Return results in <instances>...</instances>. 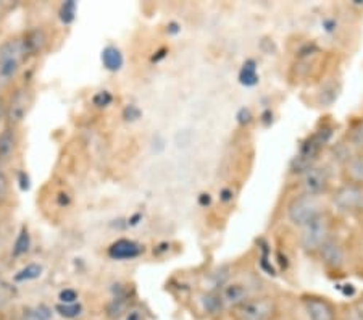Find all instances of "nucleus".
Returning a JSON list of instances; mask_svg holds the SVG:
<instances>
[{"label": "nucleus", "instance_id": "nucleus-1", "mask_svg": "<svg viewBox=\"0 0 363 320\" xmlns=\"http://www.w3.org/2000/svg\"><path fill=\"white\" fill-rule=\"evenodd\" d=\"M330 202L325 201V196H310V194H297L292 197L286 206V217L288 222L294 225L296 228H302L303 225L312 222L321 214L326 212V206Z\"/></svg>", "mask_w": 363, "mask_h": 320}, {"label": "nucleus", "instance_id": "nucleus-2", "mask_svg": "<svg viewBox=\"0 0 363 320\" xmlns=\"http://www.w3.org/2000/svg\"><path fill=\"white\" fill-rule=\"evenodd\" d=\"M330 138L331 130L326 126H323L320 131L310 136L307 141L301 145V149H298L294 159H292L289 165L291 175H302L303 172H307L310 167L317 165L318 155L321 150H323L326 143L330 141Z\"/></svg>", "mask_w": 363, "mask_h": 320}, {"label": "nucleus", "instance_id": "nucleus-3", "mask_svg": "<svg viewBox=\"0 0 363 320\" xmlns=\"http://www.w3.org/2000/svg\"><path fill=\"white\" fill-rule=\"evenodd\" d=\"M331 236V219L328 212L321 214L312 222L303 225L302 228H298V246L303 253L307 254H317L320 248L328 241V238Z\"/></svg>", "mask_w": 363, "mask_h": 320}, {"label": "nucleus", "instance_id": "nucleus-4", "mask_svg": "<svg viewBox=\"0 0 363 320\" xmlns=\"http://www.w3.org/2000/svg\"><path fill=\"white\" fill-rule=\"evenodd\" d=\"M28 58L21 38L9 39L0 45V83L7 86Z\"/></svg>", "mask_w": 363, "mask_h": 320}, {"label": "nucleus", "instance_id": "nucleus-5", "mask_svg": "<svg viewBox=\"0 0 363 320\" xmlns=\"http://www.w3.org/2000/svg\"><path fill=\"white\" fill-rule=\"evenodd\" d=\"M230 314L233 320H268L278 316V301L268 294H255Z\"/></svg>", "mask_w": 363, "mask_h": 320}, {"label": "nucleus", "instance_id": "nucleus-6", "mask_svg": "<svg viewBox=\"0 0 363 320\" xmlns=\"http://www.w3.org/2000/svg\"><path fill=\"white\" fill-rule=\"evenodd\" d=\"M328 202H330L339 214H363V186L342 183L333 191Z\"/></svg>", "mask_w": 363, "mask_h": 320}, {"label": "nucleus", "instance_id": "nucleus-7", "mask_svg": "<svg viewBox=\"0 0 363 320\" xmlns=\"http://www.w3.org/2000/svg\"><path fill=\"white\" fill-rule=\"evenodd\" d=\"M216 298L221 306V311H233L242 302L247 301L252 296L259 294L252 285L239 280H228L226 283L215 291Z\"/></svg>", "mask_w": 363, "mask_h": 320}, {"label": "nucleus", "instance_id": "nucleus-8", "mask_svg": "<svg viewBox=\"0 0 363 320\" xmlns=\"http://www.w3.org/2000/svg\"><path fill=\"white\" fill-rule=\"evenodd\" d=\"M301 193L326 196L331 186V170L326 165H313L301 175Z\"/></svg>", "mask_w": 363, "mask_h": 320}, {"label": "nucleus", "instance_id": "nucleus-9", "mask_svg": "<svg viewBox=\"0 0 363 320\" xmlns=\"http://www.w3.org/2000/svg\"><path fill=\"white\" fill-rule=\"evenodd\" d=\"M301 304L308 320H339L336 306L325 296L303 294Z\"/></svg>", "mask_w": 363, "mask_h": 320}, {"label": "nucleus", "instance_id": "nucleus-10", "mask_svg": "<svg viewBox=\"0 0 363 320\" xmlns=\"http://www.w3.org/2000/svg\"><path fill=\"white\" fill-rule=\"evenodd\" d=\"M317 255L325 269L330 272H341L347 265V251H345V246L333 235L320 248Z\"/></svg>", "mask_w": 363, "mask_h": 320}, {"label": "nucleus", "instance_id": "nucleus-11", "mask_svg": "<svg viewBox=\"0 0 363 320\" xmlns=\"http://www.w3.org/2000/svg\"><path fill=\"white\" fill-rule=\"evenodd\" d=\"M143 253H144V246H140L139 243L133 240H126V238L110 244L107 251L108 258L113 260H133V259H138Z\"/></svg>", "mask_w": 363, "mask_h": 320}, {"label": "nucleus", "instance_id": "nucleus-12", "mask_svg": "<svg viewBox=\"0 0 363 320\" xmlns=\"http://www.w3.org/2000/svg\"><path fill=\"white\" fill-rule=\"evenodd\" d=\"M344 183L363 186V154H354L341 167Z\"/></svg>", "mask_w": 363, "mask_h": 320}, {"label": "nucleus", "instance_id": "nucleus-13", "mask_svg": "<svg viewBox=\"0 0 363 320\" xmlns=\"http://www.w3.org/2000/svg\"><path fill=\"white\" fill-rule=\"evenodd\" d=\"M21 40H23V45H25L26 55L31 57V55H38L39 52H43L44 45L47 43V36L44 29L34 28V29H29L28 33H25V36L21 38Z\"/></svg>", "mask_w": 363, "mask_h": 320}, {"label": "nucleus", "instance_id": "nucleus-14", "mask_svg": "<svg viewBox=\"0 0 363 320\" xmlns=\"http://www.w3.org/2000/svg\"><path fill=\"white\" fill-rule=\"evenodd\" d=\"M16 148V135L13 128H5L0 133V170L9 164L11 157H13Z\"/></svg>", "mask_w": 363, "mask_h": 320}, {"label": "nucleus", "instance_id": "nucleus-15", "mask_svg": "<svg viewBox=\"0 0 363 320\" xmlns=\"http://www.w3.org/2000/svg\"><path fill=\"white\" fill-rule=\"evenodd\" d=\"M28 112V101H26V94L23 91H18L16 94L11 97L10 106H9V112L7 116L10 120V123H20V121L25 118V115Z\"/></svg>", "mask_w": 363, "mask_h": 320}, {"label": "nucleus", "instance_id": "nucleus-16", "mask_svg": "<svg viewBox=\"0 0 363 320\" xmlns=\"http://www.w3.org/2000/svg\"><path fill=\"white\" fill-rule=\"evenodd\" d=\"M101 60L104 68L112 73L120 72L123 65H125V58H123L121 50L118 48H115V45H107V48L102 50Z\"/></svg>", "mask_w": 363, "mask_h": 320}, {"label": "nucleus", "instance_id": "nucleus-17", "mask_svg": "<svg viewBox=\"0 0 363 320\" xmlns=\"http://www.w3.org/2000/svg\"><path fill=\"white\" fill-rule=\"evenodd\" d=\"M345 143L350 145V149L355 154H363V118L349 128L347 135H345Z\"/></svg>", "mask_w": 363, "mask_h": 320}, {"label": "nucleus", "instance_id": "nucleus-18", "mask_svg": "<svg viewBox=\"0 0 363 320\" xmlns=\"http://www.w3.org/2000/svg\"><path fill=\"white\" fill-rule=\"evenodd\" d=\"M29 249H31V235H29L28 226H23L13 243V248H11V255L13 258H21V255L29 253Z\"/></svg>", "mask_w": 363, "mask_h": 320}, {"label": "nucleus", "instance_id": "nucleus-19", "mask_svg": "<svg viewBox=\"0 0 363 320\" xmlns=\"http://www.w3.org/2000/svg\"><path fill=\"white\" fill-rule=\"evenodd\" d=\"M43 265L40 264H28L26 267H23L21 270L15 273L13 280L16 283H26V282H33L38 280V278L43 275Z\"/></svg>", "mask_w": 363, "mask_h": 320}, {"label": "nucleus", "instance_id": "nucleus-20", "mask_svg": "<svg viewBox=\"0 0 363 320\" xmlns=\"http://www.w3.org/2000/svg\"><path fill=\"white\" fill-rule=\"evenodd\" d=\"M355 153L352 149H350V145L345 143V139L344 141H339V143H336V144H333L331 145V157H333V160H336L339 165H344L345 162H347L350 157H352Z\"/></svg>", "mask_w": 363, "mask_h": 320}, {"label": "nucleus", "instance_id": "nucleus-21", "mask_svg": "<svg viewBox=\"0 0 363 320\" xmlns=\"http://www.w3.org/2000/svg\"><path fill=\"white\" fill-rule=\"evenodd\" d=\"M239 81H241L244 86H254L259 83V75H257V67L254 62L249 60L244 63L241 73H239Z\"/></svg>", "mask_w": 363, "mask_h": 320}, {"label": "nucleus", "instance_id": "nucleus-22", "mask_svg": "<svg viewBox=\"0 0 363 320\" xmlns=\"http://www.w3.org/2000/svg\"><path fill=\"white\" fill-rule=\"evenodd\" d=\"M52 309L45 304H39L36 307H28L23 311V320H50Z\"/></svg>", "mask_w": 363, "mask_h": 320}, {"label": "nucleus", "instance_id": "nucleus-23", "mask_svg": "<svg viewBox=\"0 0 363 320\" xmlns=\"http://www.w3.org/2000/svg\"><path fill=\"white\" fill-rule=\"evenodd\" d=\"M76 11H78V4L74 0H67V2L62 4L60 10H58V18H60L63 25H72L76 20Z\"/></svg>", "mask_w": 363, "mask_h": 320}, {"label": "nucleus", "instance_id": "nucleus-24", "mask_svg": "<svg viewBox=\"0 0 363 320\" xmlns=\"http://www.w3.org/2000/svg\"><path fill=\"white\" fill-rule=\"evenodd\" d=\"M55 312L65 319H76L83 312V306L78 304V302H74V304H57Z\"/></svg>", "mask_w": 363, "mask_h": 320}, {"label": "nucleus", "instance_id": "nucleus-25", "mask_svg": "<svg viewBox=\"0 0 363 320\" xmlns=\"http://www.w3.org/2000/svg\"><path fill=\"white\" fill-rule=\"evenodd\" d=\"M112 102H113V96L110 94L108 91H101V92H97V94L92 97V104L96 107H99V109L108 107Z\"/></svg>", "mask_w": 363, "mask_h": 320}, {"label": "nucleus", "instance_id": "nucleus-26", "mask_svg": "<svg viewBox=\"0 0 363 320\" xmlns=\"http://www.w3.org/2000/svg\"><path fill=\"white\" fill-rule=\"evenodd\" d=\"M78 291L73 288H65L58 293V299H60V304H74L78 302Z\"/></svg>", "mask_w": 363, "mask_h": 320}, {"label": "nucleus", "instance_id": "nucleus-27", "mask_svg": "<svg viewBox=\"0 0 363 320\" xmlns=\"http://www.w3.org/2000/svg\"><path fill=\"white\" fill-rule=\"evenodd\" d=\"M140 115H143V112H140V109L138 106H134V104H128V106L123 109V118L126 121H136L140 118Z\"/></svg>", "mask_w": 363, "mask_h": 320}, {"label": "nucleus", "instance_id": "nucleus-28", "mask_svg": "<svg viewBox=\"0 0 363 320\" xmlns=\"http://www.w3.org/2000/svg\"><path fill=\"white\" fill-rule=\"evenodd\" d=\"M9 189H10V183H9L7 175H5L4 170H0V206L7 201Z\"/></svg>", "mask_w": 363, "mask_h": 320}, {"label": "nucleus", "instance_id": "nucleus-29", "mask_svg": "<svg viewBox=\"0 0 363 320\" xmlns=\"http://www.w3.org/2000/svg\"><path fill=\"white\" fill-rule=\"evenodd\" d=\"M342 320H363V312L355 304H350L342 312Z\"/></svg>", "mask_w": 363, "mask_h": 320}, {"label": "nucleus", "instance_id": "nucleus-30", "mask_svg": "<svg viewBox=\"0 0 363 320\" xmlns=\"http://www.w3.org/2000/svg\"><path fill=\"white\" fill-rule=\"evenodd\" d=\"M18 183H20L21 191H28L29 188H31V180H29L26 172H20L18 173Z\"/></svg>", "mask_w": 363, "mask_h": 320}, {"label": "nucleus", "instance_id": "nucleus-31", "mask_svg": "<svg viewBox=\"0 0 363 320\" xmlns=\"http://www.w3.org/2000/svg\"><path fill=\"white\" fill-rule=\"evenodd\" d=\"M57 202H58V206L67 207V206H69V202H72V199H69V196L67 193H60V194H58V197H57Z\"/></svg>", "mask_w": 363, "mask_h": 320}, {"label": "nucleus", "instance_id": "nucleus-32", "mask_svg": "<svg viewBox=\"0 0 363 320\" xmlns=\"http://www.w3.org/2000/svg\"><path fill=\"white\" fill-rule=\"evenodd\" d=\"M126 320H140V316H139V314H138L136 311H133V312L130 314V316L126 317Z\"/></svg>", "mask_w": 363, "mask_h": 320}, {"label": "nucleus", "instance_id": "nucleus-33", "mask_svg": "<svg viewBox=\"0 0 363 320\" xmlns=\"http://www.w3.org/2000/svg\"><path fill=\"white\" fill-rule=\"evenodd\" d=\"M354 304L357 306V307H359V309L363 312V296H362V298L360 299H357L355 302H354Z\"/></svg>", "mask_w": 363, "mask_h": 320}, {"label": "nucleus", "instance_id": "nucleus-34", "mask_svg": "<svg viewBox=\"0 0 363 320\" xmlns=\"http://www.w3.org/2000/svg\"><path fill=\"white\" fill-rule=\"evenodd\" d=\"M268 320H286V319H283L281 316H274L273 319H268Z\"/></svg>", "mask_w": 363, "mask_h": 320}, {"label": "nucleus", "instance_id": "nucleus-35", "mask_svg": "<svg viewBox=\"0 0 363 320\" xmlns=\"http://www.w3.org/2000/svg\"><path fill=\"white\" fill-rule=\"evenodd\" d=\"M362 253H363V238H362Z\"/></svg>", "mask_w": 363, "mask_h": 320}]
</instances>
